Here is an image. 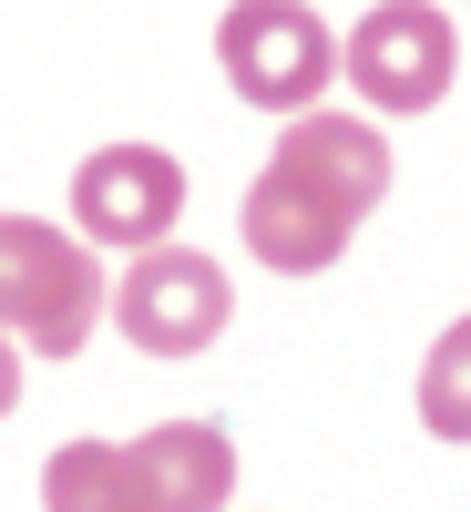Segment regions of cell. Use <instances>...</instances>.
<instances>
[{
  "mask_svg": "<svg viewBox=\"0 0 471 512\" xmlns=\"http://www.w3.org/2000/svg\"><path fill=\"white\" fill-rule=\"evenodd\" d=\"M379 195H390V144H379V123L318 103L308 123L277 134V154L256 164V185H246V246H256V267H277V277L338 267V246L359 236V216Z\"/></svg>",
  "mask_w": 471,
  "mask_h": 512,
  "instance_id": "cell-1",
  "label": "cell"
},
{
  "mask_svg": "<svg viewBox=\"0 0 471 512\" xmlns=\"http://www.w3.org/2000/svg\"><path fill=\"white\" fill-rule=\"evenodd\" d=\"M236 492V441L216 420H164L144 441H62L41 461L52 512H216Z\"/></svg>",
  "mask_w": 471,
  "mask_h": 512,
  "instance_id": "cell-2",
  "label": "cell"
},
{
  "mask_svg": "<svg viewBox=\"0 0 471 512\" xmlns=\"http://www.w3.org/2000/svg\"><path fill=\"white\" fill-rule=\"evenodd\" d=\"M103 318V267L41 216H0V338H31L41 359H72Z\"/></svg>",
  "mask_w": 471,
  "mask_h": 512,
  "instance_id": "cell-3",
  "label": "cell"
},
{
  "mask_svg": "<svg viewBox=\"0 0 471 512\" xmlns=\"http://www.w3.org/2000/svg\"><path fill=\"white\" fill-rule=\"evenodd\" d=\"M216 62L236 82V103L308 123L318 93L338 82V31L318 11H297V0H236V11L216 21Z\"/></svg>",
  "mask_w": 471,
  "mask_h": 512,
  "instance_id": "cell-4",
  "label": "cell"
},
{
  "mask_svg": "<svg viewBox=\"0 0 471 512\" xmlns=\"http://www.w3.org/2000/svg\"><path fill=\"white\" fill-rule=\"evenodd\" d=\"M451 62H461V31L431 0H379V11L338 41V72H349L379 113H431L451 93Z\"/></svg>",
  "mask_w": 471,
  "mask_h": 512,
  "instance_id": "cell-5",
  "label": "cell"
},
{
  "mask_svg": "<svg viewBox=\"0 0 471 512\" xmlns=\"http://www.w3.org/2000/svg\"><path fill=\"white\" fill-rule=\"evenodd\" d=\"M113 318L144 359H195L205 338L226 328V267L205 246H154L134 256V277L113 287Z\"/></svg>",
  "mask_w": 471,
  "mask_h": 512,
  "instance_id": "cell-6",
  "label": "cell"
},
{
  "mask_svg": "<svg viewBox=\"0 0 471 512\" xmlns=\"http://www.w3.org/2000/svg\"><path fill=\"white\" fill-rule=\"evenodd\" d=\"M185 216V164L164 154V144H103L93 164L72 175V226L93 236V246H164Z\"/></svg>",
  "mask_w": 471,
  "mask_h": 512,
  "instance_id": "cell-7",
  "label": "cell"
},
{
  "mask_svg": "<svg viewBox=\"0 0 471 512\" xmlns=\"http://www.w3.org/2000/svg\"><path fill=\"white\" fill-rule=\"evenodd\" d=\"M420 431L431 441H471V318H451L441 349L420 359Z\"/></svg>",
  "mask_w": 471,
  "mask_h": 512,
  "instance_id": "cell-8",
  "label": "cell"
},
{
  "mask_svg": "<svg viewBox=\"0 0 471 512\" xmlns=\"http://www.w3.org/2000/svg\"><path fill=\"white\" fill-rule=\"evenodd\" d=\"M11 400H21V359H11V338H0V420H11Z\"/></svg>",
  "mask_w": 471,
  "mask_h": 512,
  "instance_id": "cell-9",
  "label": "cell"
}]
</instances>
